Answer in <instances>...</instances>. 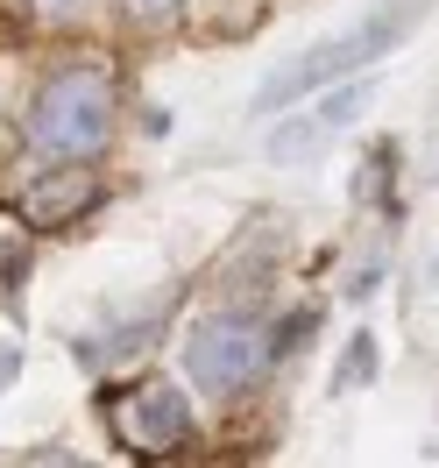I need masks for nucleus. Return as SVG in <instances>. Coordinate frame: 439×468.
Instances as JSON below:
<instances>
[{"instance_id":"6","label":"nucleus","mask_w":439,"mask_h":468,"mask_svg":"<svg viewBox=\"0 0 439 468\" xmlns=\"http://www.w3.org/2000/svg\"><path fill=\"white\" fill-rule=\"evenodd\" d=\"M326 149V121L319 114H291V121H277V135L263 143L269 164H312Z\"/></svg>"},{"instance_id":"7","label":"nucleus","mask_w":439,"mask_h":468,"mask_svg":"<svg viewBox=\"0 0 439 468\" xmlns=\"http://www.w3.org/2000/svg\"><path fill=\"white\" fill-rule=\"evenodd\" d=\"M376 377H382V348H376V334H369V326H354V334H348V355H340V369H333V390L348 398V390H369Z\"/></svg>"},{"instance_id":"4","label":"nucleus","mask_w":439,"mask_h":468,"mask_svg":"<svg viewBox=\"0 0 439 468\" xmlns=\"http://www.w3.org/2000/svg\"><path fill=\"white\" fill-rule=\"evenodd\" d=\"M114 440L128 454H177L184 440H192V405H184V390H177L163 369H149L120 390L114 405Z\"/></svg>"},{"instance_id":"1","label":"nucleus","mask_w":439,"mask_h":468,"mask_svg":"<svg viewBox=\"0 0 439 468\" xmlns=\"http://www.w3.org/2000/svg\"><path fill=\"white\" fill-rule=\"evenodd\" d=\"M439 0H382L376 15H361L354 29L326 36V43H312V50H298L291 64H277L263 79V92H256V114H284V107H298V100H312L319 86H333V79H348V71H369L376 58H390L397 43H404L425 15H433Z\"/></svg>"},{"instance_id":"5","label":"nucleus","mask_w":439,"mask_h":468,"mask_svg":"<svg viewBox=\"0 0 439 468\" xmlns=\"http://www.w3.org/2000/svg\"><path fill=\"white\" fill-rule=\"evenodd\" d=\"M92 206H99V185H92L78 164H50V171L22 192V213H29L36 228H64V220L92 213Z\"/></svg>"},{"instance_id":"10","label":"nucleus","mask_w":439,"mask_h":468,"mask_svg":"<svg viewBox=\"0 0 439 468\" xmlns=\"http://www.w3.org/2000/svg\"><path fill=\"white\" fill-rule=\"evenodd\" d=\"M15 377H22V348H15V341H0V390H7Z\"/></svg>"},{"instance_id":"9","label":"nucleus","mask_w":439,"mask_h":468,"mask_svg":"<svg viewBox=\"0 0 439 468\" xmlns=\"http://www.w3.org/2000/svg\"><path fill=\"white\" fill-rule=\"evenodd\" d=\"M382 284V249H369L361 263H354V277H348V305H361V298Z\"/></svg>"},{"instance_id":"2","label":"nucleus","mask_w":439,"mask_h":468,"mask_svg":"<svg viewBox=\"0 0 439 468\" xmlns=\"http://www.w3.org/2000/svg\"><path fill=\"white\" fill-rule=\"evenodd\" d=\"M22 135H29V149L43 164H92L114 143V86H107V71H92V64L50 71L36 86L29 114H22Z\"/></svg>"},{"instance_id":"3","label":"nucleus","mask_w":439,"mask_h":468,"mask_svg":"<svg viewBox=\"0 0 439 468\" xmlns=\"http://www.w3.org/2000/svg\"><path fill=\"white\" fill-rule=\"evenodd\" d=\"M277 362V326L256 313V305H227V313H205L184 334V377L199 383L213 405H235L256 383L269 377Z\"/></svg>"},{"instance_id":"11","label":"nucleus","mask_w":439,"mask_h":468,"mask_svg":"<svg viewBox=\"0 0 439 468\" xmlns=\"http://www.w3.org/2000/svg\"><path fill=\"white\" fill-rule=\"evenodd\" d=\"M36 15H78V7H86V0H29Z\"/></svg>"},{"instance_id":"8","label":"nucleus","mask_w":439,"mask_h":468,"mask_svg":"<svg viewBox=\"0 0 439 468\" xmlns=\"http://www.w3.org/2000/svg\"><path fill=\"white\" fill-rule=\"evenodd\" d=\"M120 7H128L135 29H171V22H184V0H120Z\"/></svg>"},{"instance_id":"12","label":"nucleus","mask_w":439,"mask_h":468,"mask_svg":"<svg viewBox=\"0 0 439 468\" xmlns=\"http://www.w3.org/2000/svg\"><path fill=\"white\" fill-rule=\"evenodd\" d=\"M433 284H439V263H433Z\"/></svg>"}]
</instances>
